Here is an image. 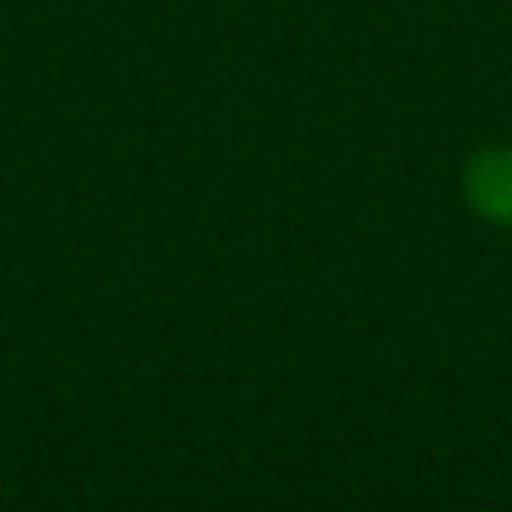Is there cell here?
Segmentation results:
<instances>
[{"label": "cell", "mask_w": 512, "mask_h": 512, "mask_svg": "<svg viewBox=\"0 0 512 512\" xmlns=\"http://www.w3.org/2000/svg\"><path fill=\"white\" fill-rule=\"evenodd\" d=\"M468 196L484 216L512 220V148H488L468 164Z\"/></svg>", "instance_id": "cell-1"}]
</instances>
